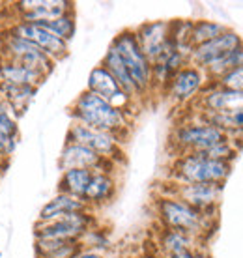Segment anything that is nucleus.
Instances as JSON below:
<instances>
[{
	"label": "nucleus",
	"instance_id": "obj_27",
	"mask_svg": "<svg viewBox=\"0 0 243 258\" xmlns=\"http://www.w3.org/2000/svg\"><path fill=\"white\" fill-rule=\"evenodd\" d=\"M239 66H243V45L232 49L230 52H226L224 56L215 60L213 64H210L206 68L204 73H206V77H208V81H213V83H215V81H219L223 75H226L228 71L236 70Z\"/></svg>",
	"mask_w": 243,
	"mask_h": 258
},
{
	"label": "nucleus",
	"instance_id": "obj_19",
	"mask_svg": "<svg viewBox=\"0 0 243 258\" xmlns=\"http://www.w3.org/2000/svg\"><path fill=\"white\" fill-rule=\"evenodd\" d=\"M77 212H92V210L86 206L84 200L75 199V197L66 193H56L51 200H47L43 204V208L39 210L38 223H49V221L60 219L64 215L77 213Z\"/></svg>",
	"mask_w": 243,
	"mask_h": 258
},
{
	"label": "nucleus",
	"instance_id": "obj_15",
	"mask_svg": "<svg viewBox=\"0 0 243 258\" xmlns=\"http://www.w3.org/2000/svg\"><path fill=\"white\" fill-rule=\"evenodd\" d=\"M239 45H243L241 36L236 30L226 28L221 36L213 38L211 41H206L202 45L193 47L191 54H189V64L204 71L210 64H213L215 60H219L226 52H230L232 49H236Z\"/></svg>",
	"mask_w": 243,
	"mask_h": 258
},
{
	"label": "nucleus",
	"instance_id": "obj_35",
	"mask_svg": "<svg viewBox=\"0 0 243 258\" xmlns=\"http://www.w3.org/2000/svg\"><path fill=\"white\" fill-rule=\"evenodd\" d=\"M6 165H8L6 159H2V157H0V174H2L4 170H6Z\"/></svg>",
	"mask_w": 243,
	"mask_h": 258
},
{
	"label": "nucleus",
	"instance_id": "obj_17",
	"mask_svg": "<svg viewBox=\"0 0 243 258\" xmlns=\"http://www.w3.org/2000/svg\"><path fill=\"white\" fill-rule=\"evenodd\" d=\"M193 107L202 112H232L243 109V92L228 90L210 81Z\"/></svg>",
	"mask_w": 243,
	"mask_h": 258
},
{
	"label": "nucleus",
	"instance_id": "obj_6",
	"mask_svg": "<svg viewBox=\"0 0 243 258\" xmlns=\"http://www.w3.org/2000/svg\"><path fill=\"white\" fill-rule=\"evenodd\" d=\"M0 58L12 60V62L25 66L28 70L39 73L45 81L56 68V64L39 47L34 45L32 41L21 38V36H15L8 30L0 34Z\"/></svg>",
	"mask_w": 243,
	"mask_h": 258
},
{
	"label": "nucleus",
	"instance_id": "obj_8",
	"mask_svg": "<svg viewBox=\"0 0 243 258\" xmlns=\"http://www.w3.org/2000/svg\"><path fill=\"white\" fill-rule=\"evenodd\" d=\"M66 142H77L81 146H86L88 150L96 152L105 159L122 165L126 161V152H124V141L116 135L97 131L88 125H83L79 122H71L66 133Z\"/></svg>",
	"mask_w": 243,
	"mask_h": 258
},
{
	"label": "nucleus",
	"instance_id": "obj_10",
	"mask_svg": "<svg viewBox=\"0 0 243 258\" xmlns=\"http://www.w3.org/2000/svg\"><path fill=\"white\" fill-rule=\"evenodd\" d=\"M208 83L210 81L204 71L187 64L170 77L163 96H166V99L174 105H191L199 99Z\"/></svg>",
	"mask_w": 243,
	"mask_h": 258
},
{
	"label": "nucleus",
	"instance_id": "obj_2",
	"mask_svg": "<svg viewBox=\"0 0 243 258\" xmlns=\"http://www.w3.org/2000/svg\"><path fill=\"white\" fill-rule=\"evenodd\" d=\"M154 208L163 228L186 232L202 243L217 228V217L204 215L202 212L195 210L189 204L181 202L176 197H170V195H157Z\"/></svg>",
	"mask_w": 243,
	"mask_h": 258
},
{
	"label": "nucleus",
	"instance_id": "obj_18",
	"mask_svg": "<svg viewBox=\"0 0 243 258\" xmlns=\"http://www.w3.org/2000/svg\"><path fill=\"white\" fill-rule=\"evenodd\" d=\"M116 191H118V180L114 174L94 172L88 189H86V195H84V202L92 212H96L97 208L109 204L110 200L114 199Z\"/></svg>",
	"mask_w": 243,
	"mask_h": 258
},
{
	"label": "nucleus",
	"instance_id": "obj_32",
	"mask_svg": "<svg viewBox=\"0 0 243 258\" xmlns=\"http://www.w3.org/2000/svg\"><path fill=\"white\" fill-rule=\"evenodd\" d=\"M75 258H107V254L101 251H94V249H81L75 254Z\"/></svg>",
	"mask_w": 243,
	"mask_h": 258
},
{
	"label": "nucleus",
	"instance_id": "obj_16",
	"mask_svg": "<svg viewBox=\"0 0 243 258\" xmlns=\"http://www.w3.org/2000/svg\"><path fill=\"white\" fill-rule=\"evenodd\" d=\"M133 32L144 56L154 64L170 39V21H146L135 26Z\"/></svg>",
	"mask_w": 243,
	"mask_h": 258
},
{
	"label": "nucleus",
	"instance_id": "obj_30",
	"mask_svg": "<svg viewBox=\"0 0 243 258\" xmlns=\"http://www.w3.org/2000/svg\"><path fill=\"white\" fill-rule=\"evenodd\" d=\"M213 83V81H211ZM219 86H223V88H228V90H236V92H243V66L236 68V70L228 71L226 75L215 81Z\"/></svg>",
	"mask_w": 243,
	"mask_h": 258
},
{
	"label": "nucleus",
	"instance_id": "obj_26",
	"mask_svg": "<svg viewBox=\"0 0 243 258\" xmlns=\"http://www.w3.org/2000/svg\"><path fill=\"white\" fill-rule=\"evenodd\" d=\"M226 28L228 26L219 23V21H210V19L193 21L191 32H189V43H191V47L202 45L206 41H211L213 38L221 36Z\"/></svg>",
	"mask_w": 243,
	"mask_h": 258
},
{
	"label": "nucleus",
	"instance_id": "obj_13",
	"mask_svg": "<svg viewBox=\"0 0 243 258\" xmlns=\"http://www.w3.org/2000/svg\"><path fill=\"white\" fill-rule=\"evenodd\" d=\"M58 168H60V172L70 170V168H84V170H92V172L114 174L118 165L97 155L96 152L88 150L86 146H81L77 142H64L62 152L58 155Z\"/></svg>",
	"mask_w": 243,
	"mask_h": 258
},
{
	"label": "nucleus",
	"instance_id": "obj_36",
	"mask_svg": "<svg viewBox=\"0 0 243 258\" xmlns=\"http://www.w3.org/2000/svg\"><path fill=\"white\" fill-rule=\"evenodd\" d=\"M155 258H168V256H165V254H159V256H155Z\"/></svg>",
	"mask_w": 243,
	"mask_h": 258
},
{
	"label": "nucleus",
	"instance_id": "obj_31",
	"mask_svg": "<svg viewBox=\"0 0 243 258\" xmlns=\"http://www.w3.org/2000/svg\"><path fill=\"white\" fill-rule=\"evenodd\" d=\"M17 144H19V139H17V137H8V135H4V133H0V157L10 161V157L13 155Z\"/></svg>",
	"mask_w": 243,
	"mask_h": 258
},
{
	"label": "nucleus",
	"instance_id": "obj_24",
	"mask_svg": "<svg viewBox=\"0 0 243 258\" xmlns=\"http://www.w3.org/2000/svg\"><path fill=\"white\" fill-rule=\"evenodd\" d=\"M157 245L161 249V254L174 256L178 252L187 251V249H197L199 245H204V243L186 232L170 230V228H161L159 238H157Z\"/></svg>",
	"mask_w": 243,
	"mask_h": 258
},
{
	"label": "nucleus",
	"instance_id": "obj_5",
	"mask_svg": "<svg viewBox=\"0 0 243 258\" xmlns=\"http://www.w3.org/2000/svg\"><path fill=\"white\" fill-rule=\"evenodd\" d=\"M110 47H114L116 52L120 54L122 62L128 68L141 97L150 96L152 94V62L144 56L142 49L137 43L133 28H126V30L118 32Z\"/></svg>",
	"mask_w": 243,
	"mask_h": 258
},
{
	"label": "nucleus",
	"instance_id": "obj_21",
	"mask_svg": "<svg viewBox=\"0 0 243 258\" xmlns=\"http://www.w3.org/2000/svg\"><path fill=\"white\" fill-rule=\"evenodd\" d=\"M36 94H38V88H36V86L0 83V97L12 107V110L15 112L17 118H21L25 114L26 109L32 103V99L36 97Z\"/></svg>",
	"mask_w": 243,
	"mask_h": 258
},
{
	"label": "nucleus",
	"instance_id": "obj_20",
	"mask_svg": "<svg viewBox=\"0 0 243 258\" xmlns=\"http://www.w3.org/2000/svg\"><path fill=\"white\" fill-rule=\"evenodd\" d=\"M101 66L109 71L112 77H114V81L120 84L122 90L126 92V94L133 99L135 103L141 99V94H139V90H137V86H135L133 79H131V75H129L128 68H126V64L122 62L120 54L116 52L114 47L109 45V49L105 51V54H103V60H101Z\"/></svg>",
	"mask_w": 243,
	"mask_h": 258
},
{
	"label": "nucleus",
	"instance_id": "obj_7",
	"mask_svg": "<svg viewBox=\"0 0 243 258\" xmlns=\"http://www.w3.org/2000/svg\"><path fill=\"white\" fill-rule=\"evenodd\" d=\"M223 187L224 185H215V183H176L166 180L159 187V195L176 197L204 215L217 217L219 204L223 199Z\"/></svg>",
	"mask_w": 243,
	"mask_h": 258
},
{
	"label": "nucleus",
	"instance_id": "obj_33",
	"mask_svg": "<svg viewBox=\"0 0 243 258\" xmlns=\"http://www.w3.org/2000/svg\"><path fill=\"white\" fill-rule=\"evenodd\" d=\"M195 258H211V256H210V252L206 251L204 245H199L195 249Z\"/></svg>",
	"mask_w": 243,
	"mask_h": 258
},
{
	"label": "nucleus",
	"instance_id": "obj_22",
	"mask_svg": "<svg viewBox=\"0 0 243 258\" xmlns=\"http://www.w3.org/2000/svg\"><path fill=\"white\" fill-rule=\"evenodd\" d=\"M34 249L38 258H75L83 245L81 241H70V239L34 238Z\"/></svg>",
	"mask_w": 243,
	"mask_h": 258
},
{
	"label": "nucleus",
	"instance_id": "obj_4",
	"mask_svg": "<svg viewBox=\"0 0 243 258\" xmlns=\"http://www.w3.org/2000/svg\"><path fill=\"white\" fill-rule=\"evenodd\" d=\"M228 137L221 129L213 127L211 123L193 116L191 120L176 123L170 131V146L174 148V155L181 154H200L204 150L215 146L219 142L226 141Z\"/></svg>",
	"mask_w": 243,
	"mask_h": 258
},
{
	"label": "nucleus",
	"instance_id": "obj_28",
	"mask_svg": "<svg viewBox=\"0 0 243 258\" xmlns=\"http://www.w3.org/2000/svg\"><path fill=\"white\" fill-rule=\"evenodd\" d=\"M34 25H39L41 28L49 30L51 34H54L56 38H60L62 41L70 43L73 36H75V30H77V17H75V12L73 13H66L62 17H56L52 21H43V23H34Z\"/></svg>",
	"mask_w": 243,
	"mask_h": 258
},
{
	"label": "nucleus",
	"instance_id": "obj_9",
	"mask_svg": "<svg viewBox=\"0 0 243 258\" xmlns=\"http://www.w3.org/2000/svg\"><path fill=\"white\" fill-rule=\"evenodd\" d=\"M97 225V217L94 212H77L64 215L60 219L49 223H36L34 226V238H49V239H70L81 241L86 230Z\"/></svg>",
	"mask_w": 243,
	"mask_h": 258
},
{
	"label": "nucleus",
	"instance_id": "obj_1",
	"mask_svg": "<svg viewBox=\"0 0 243 258\" xmlns=\"http://www.w3.org/2000/svg\"><path fill=\"white\" fill-rule=\"evenodd\" d=\"M70 116L71 122H79L97 131L116 135L124 142L128 139L131 123H133V116L112 107L105 99L88 90L81 92L75 97V101L70 107Z\"/></svg>",
	"mask_w": 243,
	"mask_h": 258
},
{
	"label": "nucleus",
	"instance_id": "obj_37",
	"mask_svg": "<svg viewBox=\"0 0 243 258\" xmlns=\"http://www.w3.org/2000/svg\"><path fill=\"white\" fill-rule=\"evenodd\" d=\"M0 258H2V252H0Z\"/></svg>",
	"mask_w": 243,
	"mask_h": 258
},
{
	"label": "nucleus",
	"instance_id": "obj_23",
	"mask_svg": "<svg viewBox=\"0 0 243 258\" xmlns=\"http://www.w3.org/2000/svg\"><path fill=\"white\" fill-rule=\"evenodd\" d=\"M0 83L6 84H28V86H36L39 88L45 83V79L36 73V71L28 70L25 66L12 62V60L0 58Z\"/></svg>",
	"mask_w": 243,
	"mask_h": 258
},
{
	"label": "nucleus",
	"instance_id": "obj_11",
	"mask_svg": "<svg viewBox=\"0 0 243 258\" xmlns=\"http://www.w3.org/2000/svg\"><path fill=\"white\" fill-rule=\"evenodd\" d=\"M6 30L15 34V36H21V38L32 41L34 45L39 47L54 64L62 62V60L68 58V54H70V43L62 41V39L56 38V36L51 34L49 30L41 28L39 25L25 23V21H15V23H12V25L8 26Z\"/></svg>",
	"mask_w": 243,
	"mask_h": 258
},
{
	"label": "nucleus",
	"instance_id": "obj_25",
	"mask_svg": "<svg viewBox=\"0 0 243 258\" xmlns=\"http://www.w3.org/2000/svg\"><path fill=\"white\" fill-rule=\"evenodd\" d=\"M92 170H84V168H70V170H62L60 172V180H58V193L71 195L75 199L84 200L86 189L92 180Z\"/></svg>",
	"mask_w": 243,
	"mask_h": 258
},
{
	"label": "nucleus",
	"instance_id": "obj_14",
	"mask_svg": "<svg viewBox=\"0 0 243 258\" xmlns=\"http://www.w3.org/2000/svg\"><path fill=\"white\" fill-rule=\"evenodd\" d=\"M15 21L43 23L75 12V4L70 0H19L12 4Z\"/></svg>",
	"mask_w": 243,
	"mask_h": 258
},
{
	"label": "nucleus",
	"instance_id": "obj_12",
	"mask_svg": "<svg viewBox=\"0 0 243 258\" xmlns=\"http://www.w3.org/2000/svg\"><path fill=\"white\" fill-rule=\"evenodd\" d=\"M86 90L92 92V94H96V96H99L101 99H105L107 103L116 107V109L124 110V112L129 114V116H133L135 101L126 94V92L122 90L120 84L116 83L114 77H112L101 64L96 66L94 70L90 71Z\"/></svg>",
	"mask_w": 243,
	"mask_h": 258
},
{
	"label": "nucleus",
	"instance_id": "obj_34",
	"mask_svg": "<svg viewBox=\"0 0 243 258\" xmlns=\"http://www.w3.org/2000/svg\"><path fill=\"white\" fill-rule=\"evenodd\" d=\"M168 258H195V249H187V251H181V252H178V254L168 256Z\"/></svg>",
	"mask_w": 243,
	"mask_h": 258
},
{
	"label": "nucleus",
	"instance_id": "obj_29",
	"mask_svg": "<svg viewBox=\"0 0 243 258\" xmlns=\"http://www.w3.org/2000/svg\"><path fill=\"white\" fill-rule=\"evenodd\" d=\"M81 245H83V249H94V251L107 252L110 249V236L107 232V228H101L99 223L96 226H92L81 238Z\"/></svg>",
	"mask_w": 243,
	"mask_h": 258
},
{
	"label": "nucleus",
	"instance_id": "obj_3",
	"mask_svg": "<svg viewBox=\"0 0 243 258\" xmlns=\"http://www.w3.org/2000/svg\"><path fill=\"white\" fill-rule=\"evenodd\" d=\"M232 172V163L208 159L202 154L174 155L166 178L176 183H215L224 185Z\"/></svg>",
	"mask_w": 243,
	"mask_h": 258
}]
</instances>
